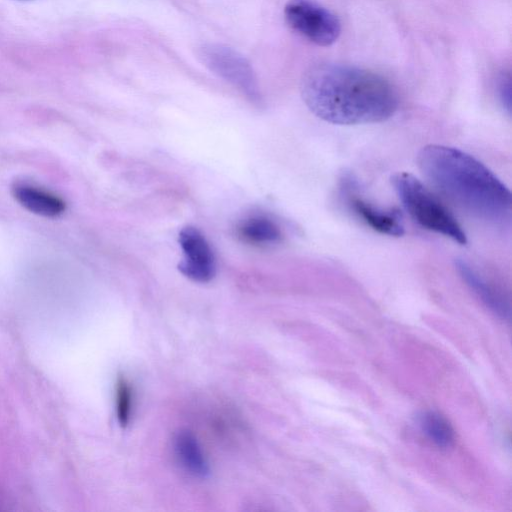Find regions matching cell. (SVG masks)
I'll return each mask as SVG.
<instances>
[{
	"mask_svg": "<svg viewBox=\"0 0 512 512\" xmlns=\"http://www.w3.org/2000/svg\"><path fill=\"white\" fill-rule=\"evenodd\" d=\"M178 241L183 252L178 264L181 274L199 283L212 280L216 273L215 257L204 235L197 228L186 226L180 230Z\"/></svg>",
	"mask_w": 512,
	"mask_h": 512,
	"instance_id": "6",
	"label": "cell"
},
{
	"mask_svg": "<svg viewBox=\"0 0 512 512\" xmlns=\"http://www.w3.org/2000/svg\"><path fill=\"white\" fill-rule=\"evenodd\" d=\"M200 61L211 72L239 91L251 104L264 106L257 75L251 63L232 47L219 43H204L197 48Z\"/></svg>",
	"mask_w": 512,
	"mask_h": 512,
	"instance_id": "4",
	"label": "cell"
},
{
	"mask_svg": "<svg viewBox=\"0 0 512 512\" xmlns=\"http://www.w3.org/2000/svg\"><path fill=\"white\" fill-rule=\"evenodd\" d=\"M497 95L503 109L511 114V77L510 73L503 71L497 78Z\"/></svg>",
	"mask_w": 512,
	"mask_h": 512,
	"instance_id": "14",
	"label": "cell"
},
{
	"mask_svg": "<svg viewBox=\"0 0 512 512\" xmlns=\"http://www.w3.org/2000/svg\"><path fill=\"white\" fill-rule=\"evenodd\" d=\"M175 452L181 465L192 475L205 478L209 475L208 462L196 437L189 431H181L174 442Z\"/></svg>",
	"mask_w": 512,
	"mask_h": 512,
	"instance_id": "10",
	"label": "cell"
},
{
	"mask_svg": "<svg viewBox=\"0 0 512 512\" xmlns=\"http://www.w3.org/2000/svg\"><path fill=\"white\" fill-rule=\"evenodd\" d=\"M391 184L409 215L420 226L465 245L466 234L453 214L414 175L399 172Z\"/></svg>",
	"mask_w": 512,
	"mask_h": 512,
	"instance_id": "3",
	"label": "cell"
},
{
	"mask_svg": "<svg viewBox=\"0 0 512 512\" xmlns=\"http://www.w3.org/2000/svg\"><path fill=\"white\" fill-rule=\"evenodd\" d=\"M300 91L307 108L336 125L378 123L392 117L397 94L383 76L355 66L321 63L303 75Z\"/></svg>",
	"mask_w": 512,
	"mask_h": 512,
	"instance_id": "1",
	"label": "cell"
},
{
	"mask_svg": "<svg viewBox=\"0 0 512 512\" xmlns=\"http://www.w3.org/2000/svg\"><path fill=\"white\" fill-rule=\"evenodd\" d=\"M417 164L442 194L470 214L491 221L510 215L512 198L508 187L468 153L430 144L419 151Z\"/></svg>",
	"mask_w": 512,
	"mask_h": 512,
	"instance_id": "2",
	"label": "cell"
},
{
	"mask_svg": "<svg viewBox=\"0 0 512 512\" xmlns=\"http://www.w3.org/2000/svg\"><path fill=\"white\" fill-rule=\"evenodd\" d=\"M237 234L244 242L253 245H269L281 240L278 225L264 215H253L241 221Z\"/></svg>",
	"mask_w": 512,
	"mask_h": 512,
	"instance_id": "11",
	"label": "cell"
},
{
	"mask_svg": "<svg viewBox=\"0 0 512 512\" xmlns=\"http://www.w3.org/2000/svg\"><path fill=\"white\" fill-rule=\"evenodd\" d=\"M284 17L289 27L318 46H330L340 36L337 16L316 0H288Z\"/></svg>",
	"mask_w": 512,
	"mask_h": 512,
	"instance_id": "5",
	"label": "cell"
},
{
	"mask_svg": "<svg viewBox=\"0 0 512 512\" xmlns=\"http://www.w3.org/2000/svg\"><path fill=\"white\" fill-rule=\"evenodd\" d=\"M349 204L354 213L373 230L395 237L404 234L397 211L380 209L356 195L349 196Z\"/></svg>",
	"mask_w": 512,
	"mask_h": 512,
	"instance_id": "9",
	"label": "cell"
},
{
	"mask_svg": "<svg viewBox=\"0 0 512 512\" xmlns=\"http://www.w3.org/2000/svg\"><path fill=\"white\" fill-rule=\"evenodd\" d=\"M423 433L437 446L446 448L454 440V431L448 421L435 412H425L419 418Z\"/></svg>",
	"mask_w": 512,
	"mask_h": 512,
	"instance_id": "12",
	"label": "cell"
},
{
	"mask_svg": "<svg viewBox=\"0 0 512 512\" xmlns=\"http://www.w3.org/2000/svg\"><path fill=\"white\" fill-rule=\"evenodd\" d=\"M11 191L22 207L42 217L55 218L66 209V203L61 197L30 183L16 182Z\"/></svg>",
	"mask_w": 512,
	"mask_h": 512,
	"instance_id": "7",
	"label": "cell"
},
{
	"mask_svg": "<svg viewBox=\"0 0 512 512\" xmlns=\"http://www.w3.org/2000/svg\"><path fill=\"white\" fill-rule=\"evenodd\" d=\"M116 416L121 427H126L130 421L133 407V388L123 376H119L115 387Z\"/></svg>",
	"mask_w": 512,
	"mask_h": 512,
	"instance_id": "13",
	"label": "cell"
},
{
	"mask_svg": "<svg viewBox=\"0 0 512 512\" xmlns=\"http://www.w3.org/2000/svg\"><path fill=\"white\" fill-rule=\"evenodd\" d=\"M455 266L461 278L490 310L503 319H509V303L494 286L464 259H457Z\"/></svg>",
	"mask_w": 512,
	"mask_h": 512,
	"instance_id": "8",
	"label": "cell"
}]
</instances>
